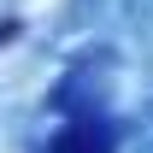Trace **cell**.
<instances>
[{"label": "cell", "instance_id": "6da1fadb", "mask_svg": "<svg viewBox=\"0 0 153 153\" xmlns=\"http://www.w3.org/2000/svg\"><path fill=\"white\" fill-rule=\"evenodd\" d=\"M47 153H118V135H112V124H106L100 112H76L71 124L53 135Z\"/></svg>", "mask_w": 153, "mask_h": 153}]
</instances>
